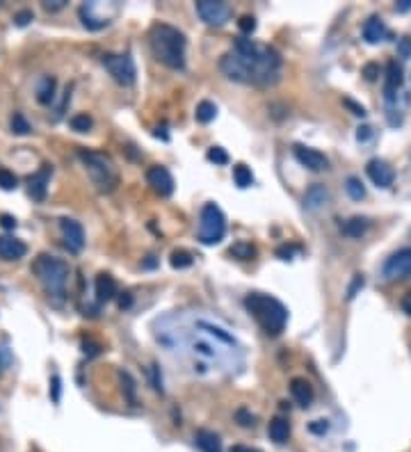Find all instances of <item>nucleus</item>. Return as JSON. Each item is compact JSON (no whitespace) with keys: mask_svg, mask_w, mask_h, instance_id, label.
Wrapping results in <instances>:
<instances>
[{"mask_svg":"<svg viewBox=\"0 0 411 452\" xmlns=\"http://www.w3.org/2000/svg\"><path fill=\"white\" fill-rule=\"evenodd\" d=\"M402 69L398 62H388L386 69V101L388 103H395V94H398L400 85H402Z\"/></svg>","mask_w":411,"mask_h":452,"instance_id":"18","label":"nucleus"},{"mask_svg":"<svg viewBox=\"0 0 411 452\" xmlns=\"http://www.w3.org/2000/svg\"><path fill=\"white\" fill-rule=\"evenodd\" d=\"M130 304H133V295H130V293H121L119 295V309H130Z\"/></svg>","mask_w":411,"mask_h":452,"instance_id":"48","label":"nucleus"},{"mask_svg":"<svg viewBox=\"0 0 411 452\" xmlns=\"http://www.w3.org/2000/svg\"><path fill=\"white\" fill-rule=\"evenodd\" d=\"M238 25H240L242 34H252L256 30V19L252 17V14H245V17H240Z\"/></svg>","mask_w":411,"mask_h":452,"instance_id":"35","label":"nucleus"},{"mask_svg":"<svg viewBox=\"0 0 411 452\" xmlns=\"http://www.w3.org/2000/svg\"><path fill=\"white\" fill-rule=\"evenodd\" d=\"M268 434L270 439L274 443H285L290 436V422L288 418H283V415H277V418L270 420V427H268Z\"/></svg>","mask_w":411,"mask_h":452,"instance_id":"21","label":"nucleus"},{"mask_svg":"<svg viewBox=\"0 0 411 452\" xmlns=\"http://www.w3.org/2000/svg\"><path fill=\"white\" fill-rule=\"evenodd\" d=\"M363 283H365V279H363V274H357L354 279H352V283H350V288H348V300H354L357 297V293L359 290L363 288Z\"/></svg>","mask_w":411,"mask_h":452,"instance_id":"37","label":"nucleus"},{"mask_svg":"<svg viewBox=\"0 0 411 452\" xmlns=\"http://www.w3.org/2000/svg\"><path fill=\"white\" fill-rule=\"evenodd\" d=\"M32 19H34V14H32L30 10H23V12H19L17 17H14V21H17V25H21V28L30 23Z\"/></svg>","mask_w":411,"mask_h":452,"instance_id":"41","label":"nucleus"},{"mask_svg":"<svg viewBox=\"0 0 411 452\" xmlns=\"http://www.w3.org/2000/svg\"><path fill=\"white\" fill-rule=\"evenodd\" d=\"M365 172H368L370 181L375 183L377 187H391L393 181H395V172L393 167L386 163V160H379V158H372L368 167H365Z\"/></svg>","mask_w":411,"mask_h":452,"instance_id":"13","label":"nucleus"},{"mask_svg":"<svg viewBox=\"0 0 411 452\" xmlns=\"http://www.w3.org/2000/svg\"><path fill=\"white\" fill-rule=\"evenodd\" d=\"M10 363H12V352H10V349H7L5 342H0V375L5 373Z\"/></svg>","mask_w":411,"mask_h":452,"instance_id":"38","label":"nucleus"},{"mask_svg":"<svg viewBox=\"0 0 411 452\" xmlns=\"http://www.w3.org/2000/svg\"><path fill=\"white\" fill-rule=\"evenodd\" d=\"M368 229H370V222L365 220V217H350V220H345L343 224V233L350 238H361Z\"/></svg>","mask_w":411,"mask_h":452,"instance_id":"24","label":"nucleus"},{"mask_svg":"<svg viewBox=\"0 0 411 452\" xmlns=\"http://www.w3.org/2000/svg\"><path fill=\"white\" fill-rule=\"evenodd\" d=\"M78 158L83 160L85 170H87V174H90V178L94 181V185L99 187V192H112L117 183H119V176H117V167L112 163V158L106 156V153L87 151V149H80Z\"/></svg>","mask_w":411,"mask_h":452,"instance_id":"5","label":"nucleus"},{"mask_svg":"<svg viewBox=\"0 0 411 452\" xmlns=\"http://www.w3.org/2000/svg\"><path fill=\"white\" fill-rule=\"evenodd\" d=\"M119 295L117 293V281L112 279L110 274H99L97 276V300L103 304V302H110V300H114V297Z\"/></svg>","mask_w":411,"mask_h":452,"instance_id":"20","label":"nucleus"},{"mask_svg":"<svg viewBox=\"0 0 411 452\" xmlns=\"http://www.w3.org/2000/svg\"><path fill=\"white\" fill-rule=\"evenodd\" d=\"M377 76H379V64H375V62L365 64V67H363V78L372 83V80H377Z\"/></svg>","mask_w":411,"mask_h":452,"instance_id":"40","label":"nucleus"},{"mask_svg":"<svg viewBox=\"0 0 411 452\" xmlns=\"http://www.w3.org/2000/svg\"><path fill=\"white\" fill-rule=\"evenodd\" d=\"M402 309H405L407 316H411V293H407L405 297H402Z\"/></svg>","mask_w":411,"mask_h":452,"instance_id":"49","label":"nucleus"},{"mask_svg":"<svg viewBox=\"0 0 411 452\" xmlns=\"http://www.w3.org/2000/svg\"><path fill=\"white\" fill-rule=\"evenodd\" d=\"M219 69L226 78L236 80V83L270 87L277 85L281 78V55L274 48L240 37L229 53L222 57Z\"/></svg>","mask_w":411,"mask_h":452,"instance_id":"1","label":"nucleus"},{"mask_svg":"<svg viewBox=\"0 0 411 452\" xmlns=\"http://www.w3.org/2000/svg\"><path fill=\"white\" fill-rule=\"evenodd\" d=\"M170 263H172V267H176V269L190 267V265H192V254L186 251V249H176V251H172Z\"/></svg>","mask_w":411,"mask_h":452,"instance_id":"30","label":"nucleus"},{"mask_svg":"<svg viewBox=\"0 0 411 452\" xmlns=\"http://www.w3.org/2000/svg\"><path fill=\"white\" fill-rule=\"evenodd\" d=\"M50 176H53V167H50V165H41V170L28 178V192H30V196H32L34 201H43V199H46Z\"/></svg>","mask_w":411,"mask_h":452,"instance_id":"14","label":"nucleus"},{"mask_svg":"<svg viewBox=\"0 0 411 452\" xmlns=\"http://www.w3.org/2000/svg\"><path fill=\"white\" fill-rule=\"evenodd\" d=\"M32 272L39 279V283L46 290L48 300L53 304H62L64 295H67V283H69V265L62 258L50 256V254H41L34 258Z\"/></svg>","mask_w":411,"mask_h":452,"instance_id":"4","label":"nucleus"},{"mask_svg":"<svg viewBox=\"0 0 411 452\" xmlns=\"http://www.w3.org/2000/svg\"><path fill=\"white\" fill-rule=\"evenodd\" d=\"M398 10H400V12H407V10H411V0H400Z\"/></svg>","mask_w":411,"mask_h":452,"instance_id":"52","label":"nucleus"},{"mask_svg":"<svg viewBox=\"0 0 411 452\" xmlns=\"http://www.w3.org/2000/svg\"><path fill=\"white\" fill-rule=\"evenodd\" d=\"M50 391H53V402H60V375H53V382H50Z\"/></svg>","mask_w":411,"mask_h":452,"instance_id":"45","label":"nucleus"},{"mask_svg":"<svg viewBox=\"0 0 411 452\" xmlns=\"http://www.w3.org/2000/svg\"><path fill=\"white\" fill-rule=\"evenodd\" d=\"M370 137H372V128L370 126L359 128V133H357V140L359 142H365V140H370Z\"/></svg>","mask_w":411,"mask_h":452,"instance_id":"47","label":"nucleus"},{"mask_svg":"<svg viewBox=\"0 0 411 452\" xmlns=\"http://www.w3.org/2000/svg\"><path fill=\"white\" fill-rule=\"evenodd\" d=\"M103 67L110 71L117 83L123 85V87H130L135 83V76H137V69H135V62L130 55H103Z\"/></svg>","mask_w":411,"mask_h":452,"instance_id":"7","label":"nucleus"},{"mask_svg":"<svg viewBox=\"0 0 411 452\" xmlns=\"http://www.w3.org/2000/svg\"><path fill=\"white\" fill-rule=\"evenodd\" d=\"M55 87H57L55 78L46 76L39 83V87H37V101H39L41 105H50L53 103V99H55Z\"/></svg>","mask_w":411,"mask_h":452,"instance_id":"23","label":"nucleus"},{"mask_svg":"<svg viewBox=\"0 0 411 452\" xmlns=\"http://www.w3.org/2000/svg\"><path fill=\"white\" fill-rule=\"evenodd\" d=\"M345 189H348L350 199H354V201H361L365 196V187L361 183V178H357V176H350L345 181Z\"/></svg>","mask_w":411,"mask_h":452,"instance_id":"29","label":"nucleus"},{"mask_svg":"<svg viewBox=\"0 0 411 452\" xmlns=\"http://www.w3.org/2000/svg\"><path fill=\"white\" fill-rule=\"evenodd\" d=\"M236 420L240 422L242 427H254L256 425V415H252L247 409H238L236 411Z\"/></svg>","mask_w":411,"mask_h":452,"instance_id":"36","label":"nucleus"},{"mask_svg":"<svg viewBox=\"0 0 411 452\" xmlns=\"http://www.w3.org/2000/svg\"><path fill=\"white\" fill-rule=\"evenodd\" d=\"M398 53H400V57H411V39H407V37H402L400 39V43H398Z\"/></svg>","mask_w":411,"mask_h":452,"instance_id":"42","label":"nucleus"},{"mask_svg":"<svg viewBox=\"0 0 411 452\" xmlns=\"http://www.w3.org/2000/svg\"><path fill=\"white\" fill-rule=\"evenodd\" d=\"M146 181H149L151 189L160 196H170L174 192V178L167 167L163 165H153L149 167V172H146Z\"/></svg>","mask_w":411,"mask_h":452,"instance_id":"10","label":"nucleus"},{"mask_svg":"<svg viewBox=\"0 0 411 452\" xmlns=\"http://www.w3.org/2000/svg\"><path fill=\"white\" fill-rule=\"evenodd\" d=\"M194 116H197V121H201V123H210V121L217 116V105L212 103V101H201V103L197 105Z\"/></svg>","mask_w":411,"mask_h":452,"instance_id":"25","label":"nucleus"},{"mask_svg":"<svg viewBox=\"0 0 411 452\" xmlns=\"http://www.w3.org/2000/svg\"><path fill=\"white\" fill-rule=\"evenodd\" d=\"M64 3H67V0H53V3H43V7H46V10H60V7H64Z\"/></svg>","mask_w":411,"mask_h":452,"instance_id":"50","label":"nucleus"},{"mask_svg":"<svg viewBox=\"0 0 411 452\" xmlns=\"http://www.w3.org/2000/svg\"><path fill=\"white\" fill-rule=\"evenodd\" d=\"M119 379H121V389H123V395H126V400L130 404L137 402V389H135V382L133 377H130L126 370H121L119 373Z\"/></svg>","mask_w":411,"mask_h":452,"instance_id":"27","label":"nucleus"},{"mask_svg":"<svg viewBox=\"0 0 411 452\" xmlns=\"http://www.w3.org/2000/svg\"><path fill=\"white\" fill-rule=\"evenodd\" d=\"M290 395H292V400L299 404V407H311V402H313V398H315V393H313V386L306 382L304 377H295L290 382Z\"/></svg>","mask_w":411,"mask_h":452,"instance_id":"16","label":"nucleus"},{"mask_svg":"<svg viewBox=\"0 0 411 452\" xmlns=\"http://www.w3.org/2000/svg\"><path fill=\"white\" fill-rule=\"evenodd\" d=\"M28 254L23 240L14 236H0V260H19Z\"/></svg>","mask_w":411,"mask_h":452,"instance_id":"15","label":"nucleus"},{"mask_svg":"<svg viewBox=\"0 0 411 452\" xmlns=\"http://www.w3.org/2000/svg\"><path fill=\"white\" fill-rule=\"evenodd\" d=\"M233 181H236L238 187L245 189V187H249L254 183V174L247 165H236L233 167Z\"/></svg>","mask_w":411,"mask_h":452,"instance_id":"26","label":"nucleus"},{"mask_svg":"<svg viewBox=\"0 0 411 452\" xmlns=\"http://www.w3.org/2000/svg\"><path fill=\"white\" fill-rule=\"evenodd\" d=\"M197 446L201 448V452H222V441L215 432H208V429H199L194 436Z\"/></svg>","mask_w":411,"mask_h":452,"instance_id":"22","label":"nucleus"},{"mask_svg":"<svg viewBox=\"0 0 411 452\" xmlns=\"http://www.w3.org/2000/svg\"><path fill=\"white\" fill-rule=\"evenodd\" d=\"M17 185H19V178L14 176L10 170L0 167V187L3 189H17Z\"/></svg>","mask_w":411,"mask_h":452,"instance_id":"34","label":"nucleus"},{"mask_svg":"<svg viewBox=\"0 0 411 452\" xmlns=\"http://www.w3.org/2000/svg\"><path fill=\"white\" fill-rule=\"evenodd\" d=\"M292 153H295L297 163L304 165L306 170H311V172H322V170H327L329 167V160H327L325 153L315 151L311 147H302V144H297V147L292 149Z\"/></svg>","mask_w":411,"mask_h":452,"instance_id":"12","label":"nucleus"},{"mask_svg":"<svg viewBox=\"0 0 411 452\" xmlns=\"http://www.w3.org/2000/svg\"><path fill=\"white\" fill-rule=\"evenodd\" d=\"M386 281H398V279H409L411 276V249H400L395 251L391 258L386 260L381 267Z\"/></svg>","mask_w":411,"mask_h":452,"instance_id":"9","label":"nucleus"},{"mask_svg":"<svg viewBox=\"0 0 411 452\" xmlns=\"http://www.w3.org/2000/svg\"><path fill=\"white\" fill-rule=\"evenodd\" d=\"M343 103L350 107V110H352V114H357V116H365V107H363V105H357V103H354V101H352V99H345Z\"/></svg>","mask_w":411,"mask_h":452,"instance_id":"44","label":"nucleus"},{"mask_svg":"<svg viewBox=\"0 0 411 452\" xmlns=\"http://www.w3.org/2000/svg\"><path fill=\"white\" fill-rule=\"evenodd\" d=\"M12 130L17 135H28L30 133V123H28V119L21 112H17L12 116Z\"/></svg>","mask_w":411,"mask_h":452,"instance_id":"32","label":"nucleus"},{"mask_svg":"<svg viewBox=\"0 0 411 452\" xmlns=\"http://www.w3.org/2000/svg\"><path fill=\"white\" fill-rule=\"evenodd\" d=\"M151 382H153V389H156L158 393H163V377H160L158 363H153L151 366Z\"/></svg>","mask_w":411,"mask_h":452,"instance_id":"39","label":"nucleus"},{"mask_svg":"<svg viewBox=\"0 0 411 452\" xmlns=\"http://www.w3.org/2000/svg\"><path fill=\"white\" fill-rule=\"evenodd\" d=\"M226 236V217L215 203H206L199 220V240L203 245H217Z\"/></svg>","mask_w":411,"mask_h":452,"instance_id":"6","label":"nucleus"},{"mask_svg":"<svg viewBox=\"0 0 411 452\" xmlns=\"http://www.w3.org/2000/svg\"><path fill=\"white\" fill-rule=\"evenodd\" d=\"M60 231H62L64 245L69 247V251H73V254L83 251L85 231H83V226H80V222L71 220V217H64V220H60Z\"/></svg>","mask_w":411,"mask_h":452,"instance_id":"11","label":"nucleus"},{"mask_svg":"<svg viewBox=\"0 0 411 452\" xmlns=\"http://www.w3.org/2000/svg\"><path fill=\"white\" fill-rule=\"evenodd\" d=\"M149 43L153 50V57L165 64L167 69L181 71L186 67V48L188 39L179 28L170 23H156L149 30Z\"/></svg>","mask_w":411,"mask_h":452,"instance_id":"2","label":"nucleus"},{"mask_svg":"<svg viewBox=\"0 0 411 452\" xmlns=\"http://www.w3.org/2000/svg\"><path fill=\"white\" fill-rule=\"evenodd\" d=\"M0 226H3V229H17V220H14L12 215H0Z\"/></svg>","mask_w":411,"mask_h":452,"instance_id":"46","label":"nucleus"},{"mask_svg":"<svg viewBox=\"0 0 411 452\" xmlns=\"http://www.w3.org/2000/svg\"><path fill=\"white\" fill-rule=\"evenodd\" d=\"M206 158H208L210 163H215V165H226V163H229V153H226L222 147H210L208 153H206Z\"/></svg>","mask_w":411,"mask_h":452,"instance_id":"33","label":"nucleus"},{"mask_svg":"<svg viewBox=\"0 0 411 452\" xmlns=\"http://www.w3.org/2000/svg\"><path fill=\"white\" fill-rule=\"evenodd\" d=\"M329 203V189L325 185H311L304 194V208L306 210H320Z\"/></svg>","mask_w":411,"mask_h":452,"instance_id":"19","label":"nucleus"},{"mask_svg":"<svg viewBox=\"0 0 411 452\" xmlns=\"http://www.w3.org/2000/svg\"><path fill=\"white\" fill-rule=\"evenodd\" d=\"M229 452H261V450L249 448V446H231V450H229Z\"/></svg>","mask_w":411,"mask_h":452,"instance_id":"51","label":"nucleus"},{"mask_svg":"<svg viewBox=\"0 0 411 452\" xmlns=\"http://www.w3.org/2000/svg\"><path fill=\"white\" fill-rule=\"evenodd\" d=\"M71 128L76 130V133H87V130H92V126H94V121H92V116L90 114H76V116H71Z\"/></svg>","mask_w":411,"mask_h":452,"instance_id":"31","label":"nucleus"},{"mask_svg":"<svg viewBox=\"0 0 411 452\" xmlns=\"http://www.w3.org/2000/svg\"><path fill=\"white\" fill-rule=\"evenodd\" d=\"M308 429H311L313 434H325L329 429V422L327 420H313L311 425H308Z\"/></svg>","mask_w":411,"mask_h":452,"instance_id":"43","label":"nucleus"},{"mask_svg":"<svg viewBox=\"0 0 411 452\" xmlns=\"http://www.w3.org/2000/svg\"><path fill=\"white\" fill-rule=\"evenodd\" d=\"M388 37V28L379 17H370L363 23V39L368 43H379Z\"/></svg>","mask_w":411,"mask_h":452,"instance_id":"17","label":"nucleus"},{"mask_svg":"<svg viewBox=\"0 0 411 452\" xmlns=\"http://www.w3.org/2000/svg\"><path fill=\"white\" fill-rule=\"evenodd\" d=\"M229 254H231L233 258L249 260V258H254L259 251H256V247H254V245H249V243H236V245H233L231 249H229Z\"/></svg>","mask_w":411,"mask_h":452,"instance_id":"28","label":"nucleus"},{"mask_svg":"<svg viewBox=\"0 0 411 452\" xmlns=\"http://www.w3.org/2000/svg\"><path fill=\"white\" fill-rule=\"evenodd\" d=\"M245 309L256 322L263 327L268 336H279L288 325V309L272 295L252 293L245 297Z\"/></svg>","mask_w":411,"mask_h":452,"instance_id":"3","label":"nucleus"},{"mask_svg":"<svg viewBox=\"0 0 411 452\" xmlns=\"http://www.w3.org/2000/svg\"><path fill=\"white\" fill-rule=\"evenodd\" d=\"M197 14L201 17L206 25H224L231 19V7L222 0H199L197 3Z\"/></svg>","mask_w":411,"mask_h":452,"instance_id":"8","label":"nucleus"}]
</instances>
